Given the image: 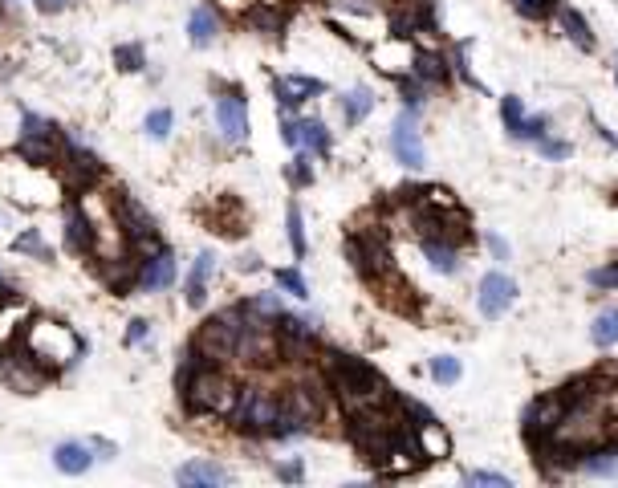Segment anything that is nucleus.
Wrapping results in <instances>:
<instances>
[{
	"instance_id": "473e14b6",
	"label": "nucleus",
	"mask_w": 618,
	"mask_h": 488,
	"mask_svg": "<svg viewBox=\"0 0 618 488\" xmlns=\"http://www.w3.org/2000/svg\"><path fill=\"white\" fill-rule=\"evenodd\" d=\"M558 5L562 0H513V9L521 17H529V21H549L553 13H558Z\"/></svg>"
},
{
	"instance_id": "49530a36",
	"label": "nucleus",
	"mask_w": 618,
	"mask_h": 488,
	"mask_svg": "<svg viewBox=\"0 0 618 488\" xmlns=\"http://www.w3.org/2000/svg\"><path fill=\"white\" fill-rule=\"evenodd\" d=\"M90 448L98 452V460H114V452H118L110 440H90Z\"/></svg>"
},
{
	"instance_id": "a211bd4d",
	"label": "nucleus",
	"mask_w": 618,
	"mask_h": 488,
	"mask_svg": "<svg viewBox=\"0 0 618 488\" xmlns=\"http://www.w3.org/2000/svg\"><path fill=\"white\" fill-rule=\"evenodd\" d=\"M553 17H558V29L582 49V53H594L598 49V37H594V29H590V21L574 9V5H558V13H553Z\"/></svg>"
},
{
	"instance_id": "6ab92c4d",
	"label": "nucleus",
	"mask_w": 618,
	"mask_h": 488,
	"mask_svg": "<svg viewBox=\"0 0 618 488\" xmlns=\"http://www.w3.org/2000/svg\"><path fill=\"white\" fill-rule=\"evenodd\" d=\"M212 273H216V253H200L196 265H192V273H188V281H183V293H188V305H192V310H200V305L208 301V281H212Z\"/></svg>"
},
{
	"instance_id": "ddd939ff",
	"label": "nucleus",
	"mask_w": 618,
	"mask_h": 488,
	"mask_svg": "<svg viewBox=\"0 0 618 488\" xmlns=\"http://www.w3.org/2000/svg\"><path fill=\"white\" fill-rule=\"evenodd\" d=\"M326 94V82L322 78H309V74H285V78H273V98L285 114H293L297 106H305L309 98Z\"/></svg>"
},
{
	"instance_id": "4468645a",
	"label": "nucleus",
	"mask_w": 618,
	"mask_h": 488,
	"mask_svg": "<svg viewBox=\"0 0 618 488\" xmlns=\"http://www.w3.org/2000/svg\"><path fill=\"white\" fill-rule=\"evenodd\" d=\"M411 74L427 86V90H448L452 86V61L440 53V49H415L411 57Z\"/></svg>"
},
{
	"instance_id": "c9c22d12",
	"label": "nucleus",
	"mask_w": 618,
	"mask_h": 488,
	"mask_svg": "<svg viewBox=\"0 0 618 488\" xmlns=\"http://www.w3.org/2000/svg\"><path fill=\"white\" fill-rule=\"evenodd\" d=\"M533 147H537V155H541V159H553V163H558V159H570V155H574V143H566V139H553V135L537 139Z\"/></svg>"
},
{
	"instance_id": "1a4fd4ad",
	"label": "nucleus",
	"mask_w": 618,
	"mask_h": 488,
	"mask_svg": "<svg viewBox=\"0 0 618 488\" xmlns=\"http://www.w3.org/2000/svg\"><path fill=\"white\" fill-rule=\"evenodd\" d=\"M419 110H407L403 106V114L391 122V151H395V159L407 167V171H423V163H427V155H423V139H419Z\"/></svg>"
},
{
	"instance_id": "ea45409f",
	"label": "nucleus",
	"mask_w": 618,
	"mask_h": 488,
	"mask_svg": "<svg viewBox=\"0 0 618 488\" xmlns=\"http://www.w3.org/2000/svg\"><path fill=\"white\" fill-rule=\"evenodd\" d=\"M147 334H151V322H147V318H135V322L127 326V346H139V342H147Z\"/></svg>"
},
{
	"instance_id": "f8f14e48",
	"label": "nucleus",
	"mask_w": 618,
	"mask_h": 488,
	"mask_svg": "<svg viewBox=\"0 0 618 488\" xmlns=\"http://www.w3.org/2000/svg\"><path fill=\"white\" fill-rule=\"evenodd\" d=\"M175 253L167 249V244H159V249H151V253H143V261H139V289L143 293H163V289H171L175 285Z\"/></svg>"
},
{
	"instance_id": "f03ea898",
	"label": "nucleus",
	"mask_w": 618,
	"mask_h": 488,
	"mask_svg": "<svg viewBox=\"0 0 618 488\" xmlns=\"http://www.w3.org/2000/svg\"><path fill=\"white\" fill-rule=\"evenodd\" d=\"M236 391H240V383L224 371V366L204 362L200 371L179 387V403H183L188 415H224L228 419V411L236 403Z\"/></svg>"
},
{
	"instance_id": "6e6552de",
	"label": "nucleus",
	"mask_w": 618,
	"mask_h": 488,
	"mask_svg": "<svg viewBox=\"0 0 618 488\" xmlns=\"http://www.w3.org/2000/svg\"><path fill=\"white\" fill-rule=\"evenodd\" d=\"M517 297H521V285H517L509 273L492 269V273H484L480 285H476V310H480L484 322H497V318H505V314L513 310Z\"/></svg>"
},
{
	"instance_id": "2eb2a0df",
	"label": "nucleus",
	"mask_w": 618,
	"mask_h": 488,
	"mask_svg": "<svg viewBox=\"0 0 618 488\" xmlns=\"http://www.w3.org/2000/svg\"><path fill=\"white\" fill-rule=\"evenodd\" d=\"M232 472L216 460H188V464H179L175 468V484L183 488H216V484H228Z\"/></svg>"
},
{
	"instance_id": "f257e3e1",
	"label": "nucleus",
	"mask_w": 618,
	"mask_h": 488,
	"mask_svg": "<svg viewBox=\"0 0 618 488\" xmlns=\"http://www.w3.org/2000/svg\"><path fill=\"white\" fill-rule=\"evenodd\" d=\"M21 346H25V354L41 366L45 375H57L61 366L78 362L82 350H86V342H82L66 322H53V318H37V322L25 330Z\"/></svg>"
},
{
	"instance_id": "2f4dec72",
	"label": "nucleus",
	"mask_w": 618,
	"mask_h": 488,
	"mask_svg": "<svg viewBox=\"0 0 618 488\" xmlns=\"http://www.w3.org/2000/svg\"><path fill=\"white\" fill-rule=\"evenodd\" d=\"M171 127H175V114H171L167 106H159V110H151V114L143 118V131H147L155 143H163V139L171 135Z\"/></svg>"
},
{
	"instance_id": "dca6fc26",
	"label": "nucleus",
	"mask_w": 618,
	"mask_h": 488,
	"mask_svg": "<svg viewBox=\"0 0 618 488\" xmlns=\"http://www.w3.org/2000/svg\"><path fill=\"white\" fill-rule=\"evenodd\" d=\"M94 448H90V440L82 444V440H66V444H57L53 448V468L57 472H66V476H82V472H90L94 468Z\"/></svg>"
},
{
	"instance_id": "39448f33",
	"label": "nucleus",
	"mask_w": 618,
	"mask_h": 488,
	"mask_svg": "<svg viewBox=\"0 0 618 488\" xmlns=\"http://www.w3.org/2000/svg\"><path fill=\"white\" fill-rule=\"evenodd\" d=\"M346 257L354 265V273L370 285H379L387 273H395V257H391V244L383 228H354L346 236Z\"/></svg>"
},
{
	"instance_id": "bb28decb",
	"label": "nucleus",
	"mask_w": 618,
	"mask_h": 488,
	"mask_svg": "<svg viewBox=\"0 0 618 488\" xmlns=\"http://www.w3.org/2000/svg\"><path fill=\"white\" fill-rule=\"evenodd\" d=\"M114 66H118L122 74H139V70L147 66V49L135 45V41H131V45H118V49H114Z\"/></svg>"
},
{
	"instance_id": "72a5a7b5",
	"label": "nucleus",
	"mask_w": 618,
	"mask_h": 488,
	"mask_svg": "<svg viewBox=\"0 0 618 488\" xmlns=\"http://www.w3.org/2000/svg\"><path fill=\"white\" fill-rule=\"evenodd\" d=\"M273 277H277L281 293H289V297H297V301H305V297H309V285H305V277H301L297 269H277Z\"/></svg>"
},
{
	"instance_id": "f3484780",
	"label": "nucleus",
	"mask_w": 618,
	"mask_h": 488,
	"mask_svg": "<svg viewBox=\"0 0 618 488\" xmlns=\"http://www.w3.org/2000/svg\"><path fill=\"white\" fill-rule=\"evenodd\" d=\"M419 253H423V261H427L431 269L444 273V277H452V273L460 269V244H452V240L419 236Z\"/></svg>"
},
{
	"instance_id": "393cba45",
	"label": "nucleus",
	"mask_w": 618,
	"mask_h": 488,
	"mask_svg": "<svg viewBox=\"0 0 618 488\" xmlns=\"http://www.w3.org/2000/svg\"><path fill=\"white\" fill-rule=\"evenodd\" d=\"M285 228H289V249H293V257L305 261L309 244H305V220H301V208H297V204L285 208Z\"/></svg>"
},
{
	"instance_id": "58836bf2",
	"label": "nucleus",
	"mask_w": 618,
	"mask_h": 488,
	"mask_svg": "<svg viewBox=\"0 0 618 488\" xmlns=\"http://www.w3.org/2000/svg\"><path fill=\"white\" fill-rule=\"evenodd\" d=\"M586 281H590L594 289H618V261H614V265H606V269H594Z\"/></svg>"
},
{
	"instance_id": "a878e982",
	"label": "nucleus",
	"mask_w": 618,
	"mask_h": 488,
	"mask_svg": "<svg viewBox=\"0 0 618 488\" xmlns=\"http://www.w3.org/2000/svg\"><path fill=\"white\" fill-rule=\"evenodd\" d=\"M13 253L33 257V261H49V249H45V240H41L37 228H25L21 236H13Z\"/></svg>"
},
{
	"instance_id": "37998d69",
	"label": "nucleus",
	"mask_w": 618,
	"mask_h": 488,
	"mask_svg": "<svg viewBox=\"0 0 618 488\" xmlns=\"http://www.w3.org/2000/svg\"><path fill=\"white\" fill-rule=\"evenodd\" d=\"M590 127H594V131H598V139H602V143H610V147H614V151H618V135H614V131H610V127H606V122H598V118H594V114H590Z\"/></svg>"
},
{
	"instance_id": "e433bc0d",
	"label": "nucleus",
	"mask_w": 618,
	"mask_h": 488,
	"mask_svg": "<svg viewBox=\"0 0 618 488\" xmlns=\"http://www.w3.org/2000/svg\"><path fill=\"white\" fill-rule=\"evenodd\" d=\"M330 9L350 13V17H375L379 13V0H326Z\"/></svg>"
},
{
	"instance_id": "4be33fe9",
	"label": "nucleus",
	"mask_w": 618,
	"mask_h": 488,
	"mask_svg": "<svg viewBox=\"0 0 618 488\" xmlns=\"http://www.w3.org/2000/svg\"><path fill=\"white\" fill-rule=\"evenodd\" d=\"M285 9H277V5H253L249 13H244V25H249L253 33H261V37H281L285 33Z\"/></svg>"
},
{
	"instance_id": "79ce46f5",
	"label": "nucleus",
	"mask_w": 618,
	"mask_h": 488,
	"mask_svg": "<svg viewBox=\"0 0 618 488\" xmlns=\"http://www.w3.org/2000/svg\"><path fill=\"white\" fill-rule=\"evenodd\" d=\"M277 476L289 480V484H297V480L305 476V464H301V460H285V464H277Z\"/></svg>"
},
{
	"instance_id": "de8ad7c7",
	"label": "nucleus",
	"mask_w": 618,
	"mask_h": 488,
	"mask_svg": "<svg viewBox=\"0 0 618 488\" xmlns=\"http://www.w3.org/2000/svg\"><path fill=\"white\" fill-rule=\"evenodd\" d=\"M0 5H5V9H17V5H21V0H0Z\"/></svg>"
},
{
	"instance_id": "423d86ee",
	"label": "nucleus",
	"mask_w": 618,
	"mask_h": 488,
	"mask_svg": "<svg viewBox=\"0 0 618 488\" xmlns=\"http://www.w3.org/2000/svg\"><path fill=\"white\" fill-rule=\"evenodd\" d=\"M106 208H110V216H114V228L122 232V240L131 244V249H139V253H151V249H159V224H155V216L131 196V192H110V200H106Z\"/></svg>"
},
{
	"instance_id": "f704fd0d",
	"label": "nucleus",
	"mask_w": 618,
	"mask_h": 488,
	"mask_svg": "<svg viewBox=\"0 0 618 488\" xmlns=\"http://www.w3.org/2000/svg\"><path fill=\"white\" fill-rule=\"evenodd\" d=\"M545 135H549V114H525L517 143H537V139H545Z\"/></svg>"
},
{
	"instance_id": "09e8293b",
	"label": "nucleus",
	"mask_w": 618,
	"mask_h": 488,
	"mask_svg": "<svg viewBox=\"0 0 618 488\" xmlns=\"http://www.w3.org/2000/svg\"><path fill=\"white\" fill-rule=\"evenodd\" d=\"M614 82H618V66H614Z\"/></svg>"
},
{
	"instance_id": "4c0bfd02",
	"label": "nucleus",
	"mask_w": 618,
	"mask_h": 488,
	"mask_svg": "<svg viewBox=\"0 0 618 488\" xmlns=\"http://www.w3.org/2000/svg\"><path fill=\"white\" fill-rule=\"evenodd\" d=\"M464 484H492V488H513V480H509L505 472H488V468H480V472H464Z\"/></svg>"
},
{
	"instance_id": "412c9836",
	"label": "nucleus",
	"mask_w": 618,
	"mask_h": 488,
	"mask_svg": "<svg viewBox=\"0 0 618 488\" xmlns=\"http://www.w3.org/2000/svg\"><path fill=\"white\" fill-rule=\"evenodd\" d=\"M216 33H220V13L212 5H196L192 17H188V41L196 49H208L216 41Z\"/></svg>"
},
{
	"instance_id": "0eeeda50",
	"label": "nucleus",
	"mask_w": 618,
	"mask_h": 488,
	"mask_svg": "<svg viewBox=\"0 0 618 488\" xmlns=\"http://www.w3.org/2000/svg\"><path fill=\"white\" fill-rule=\"evenodd\" d=\"M61 143H66V135H61L49 118H41V114H33V110H25V114H21V139H17V155H21L25 163H33V167H53V159H57Z\"/></svg>"
},
{
	"instance_id": "a18cd8bd",
	"label": "nucleus",
	"mask_w": 618,
	"mask_h": 488,
	"mask_svg": "<svg viewBox=\"0 0 618 488\" xmlns=\"http://www.w3.org/2000/svg\"><path fill=\"white\" fill-rule=\"evenodd\" d=\"M236 269H240V273H257V269H261V257H257V253H244V257L236 261Z\"/></svg>"
},
{
	"instance_id": "9b49d317",
	"label": "nucleus",
	"mask_w": 618,
	"mask_h": 488,
	"mask_svg": "<svg viewBox=\"0 0 618 488\" xmlns=\"http://www.w3.org/2000/svg\"><path fill=\"white\" fill-rule=\"evenodd\" d=\"M98 220L86 212V204H70L66 208V249L78 253V257H94L98 253Z\"/></svg>"
},
{
	"instance_id": "7ed1b4c3",
	"label": "nucleus",
	"mask_w": 618,
	"mask_h": 488,
	"mask_svg": "<svg viewBox=\"0 0 618 488\" xmlns=\"http://www.w3.org/2000/svg\"><path fill=\"white\" fill-rule=\"evenodd\" d=\"M281 419V391L265 387V383H244L236 391V403L228 411V423L244 436H273V427Z\"/></svg>"
},
{
	"instance_id": "cd10ccee",
	"label": "nucleus",
	"mask_w": 618,
	"mask_h": 488,
	"mask_svg": "<svg viewBox=\"0 0 618 488\" xmlns=\"http://www.w3.org/2000/svg\"><path fill=\"white\" fill-rule=\"evenodd\" d=\"M244 305H249V310H253V314L269 318L273 326H277V318H281V314H289V310H285V301H281L277 293H253V297H249V301H244Z\"/></svg>"
},
{
	"instance_id": "9d476101",
	"label": "nucleus",
	"mask_w": 618,
	"mask_h": 488,
	"mask_svg": "<svg viewBox=\"0 0 618 488\" xmlns=\"http://www.w3.org/2000/svg\"><path fill=\"white\" fill-rule=\"evenodd\" d=\"M216 127H220V139L232 147L249 139V102H244V94L236 86L216 94Z\"/></svg>"
},
{
	"instance_id": "c03bdc74",
	"label": "nucleus",
	"mask_w": 618,
	"mask_h": 488,
	"mask_svg": "<svg viewBox=\"0 0 618 488\" xmlns=\"http://www.w3.org/2000/svg\"><path fill=\"white\" fill-rule=\"evenodd\" d=\"M70 5H74V0H37V9H41V13H66Z\"/></svg>"
},
{
	"instance_id": "b1692460",
	"label": "nucleus",
	"mask_w": 618,
	"mask_h": 488,
	"mask_svg": "<svg viewBox=\"0 0 618 488\" xmlns=\"http://www.w3.org/2000/svg\"><path fill=\"white\" fill-rule=\"evenodd\" d=\"M590 342H594L598 350L618 346V305H606V310L590 322Z\"/></svg>"
},
{
	"instance_id": "7c9ffc66",
	"label": "nucleus",
	"mask_w": 618,
	"mask_h": 488,
	"mask_svg": "<svg viewBox=\"0 0 618 488\" xmlns=\"http://www.w3.org/2000/svg\"><path fill=\"white\" fill-rule=\"evenodd\" d=\"M285 179L293 183V188H309V183H314V163H309V151H301V147H297L293 163L285 167Z\"/></svg>"
},
{
	"instance_id": "aec40b11",
	"label": "nucleus",
	"mask_w": 618,
	"mask_h": 488,
	"mask_svg": "<svg viewBox=\"0 0 618 488\" xmlns=\"http://www.w3.org/2000/svg\"><path fill=\"white\" fill-rule=\"evenodd\" d=\"M297 147L309 151V155H318V159H330L334 143H330L326 122L322 118H297Z\"/></svg>"
},
{
	"instance_id": "a19ab883",
	"label": "nucleus",
	"mask_w": 618,
	"mask_h": 488,
	"mask_svg": "<svg viewBox=\"0 0 618 488\" xmlns=\"http://www.w3.org/2000/svg\"><path fill=\"white\" fill-rule=\"evenodd\" d=\"M484 244H488V253L497 257V261H509V240L505 236H497V232H488L484 236Z\"/></svg>"
},
{
	"instance_id": "20e7f679",
	"label": "nucleus",
	"mask_w": 618,
	"mask_h": 488,
	"mask_svg": "<svg viewBox=\"0 0 618 488\" xmlns=\"http://www.w3.org/2000/svg\"><path fill=\"white\" fill-rule=\"evenodd\" d=\"M240 330H244V305L236 301V305H228V310L212 314V318L196 330L192 346H196L208 362L228 366V362H236V342H240Z\"/></svg>"
},
{
	"instance_id": "c85d7f7f",
	"label": "nucleus",
	"mask_w": 618,
	"mask_h": 488,
	"mask_svg": "<svg viewBox=\"0 0 618 488\" xmlns=\"http://www.w3.org/2000/svg\"><path fill=\"white\" fill-rule=\"evenodd\" d=\"M460 375H464L460 358H452V354H440V358H431V379H436L440 387H452V383H460Z\"/></svg>"
},
{
	"instance_id": "5701e85b",
	"label": "nucleus",
	"mask_w": 618,
	"mask_h": 488,
	"mask_svg": "<svg viewBox=\"0 0 618 488\" xmlns=\"http://www.w3.org/2000/svg\"><path fill=\"white\" fill-rule=\"evenodd\" d=\"M338 106H342V122L346 127H358V122L375 110V94H370L366 86H354V90H346L342 98H338Z\"/></svg>"
},
{
	"instance_id": "c756f323",
	"label": "nucleus",
	"mask_w": 618,
	"mask_h": 488,
	"mask_svg": "<svg viewBox=\"0 0 618 488\" xmlns=\"http://www.w3.org/2000/svg\"><path fill=\"white\" fill-rule=\"evenodd\" d=\"M501 122H505L509 139H517V135H521V122H525V102H521L517 94H505V98H501Z\"/></svg>"
}]
</instances>
